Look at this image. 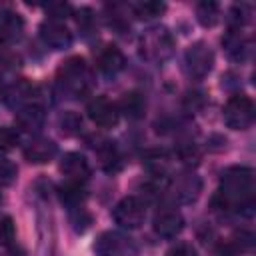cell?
Returning a JSON list of instances; mask_svg holds the SVG:
<instances>
[{
	"label": "cell",
	"mask_w": 256,
	"mask_h": 256,
	"mask_svg": "<svg viewBox=\"0 0 256 256\" xmlns=\"http://www.w3.org/2000/svg\"><path fill=\"white\" fill-rule=\"evenodd\" d=\"M254 170L248 166H230L220 174V188L214 204L224 210H244L254 204Z\"/></svg>",
	"instance_id": "cell-1"
},
{
	"label": "cell",
	"mask_w": 256,
	"mask_h": 256,
	"mask_svg": "<svg viewBox=\"0 0 256 256\" xmlns=\"http://www.w3.org/2000/svg\"><path fill=\"white\" fill-rule=\"evenodd\" d=\"M56 86L66 98H84L92 90V72L82 58H68L58 68Z\"/></svg>",
	"instance_id": "cell-2"
},
{
	"label": "cell",
	"mask_w": 256,
	"mask_h": 256,
	"mask_svg": "<svg viewBox=\"0 0 256 256\" xmlns=\"http://www.w3.org/2000/svg\"><path fill=\"white\" fill-rule=\"evenodd\" d=\"M140 52L146 60L150 62H164L172 56L174 52V38L172 34L162 28V26H154L150 30H146L140 38Z\"/></svg>",
	"instance_id": "cell-3"
},
{
	"label": "cell",
	"mask_w": 256,
	"mask_h": 256,
	"mask_svg": "<svg viewBox=\"0 0 256 256\" xmlns=\"http://www.w3.org/2000/svg\"><path fill=\"white\" fill-rule=\"evenodd\" d=\"M224 122L232 130H246L254 122V102L244 94L232 96L224 106Z\"/></svg>",
	"instance_id": "cell-4"
},
{
	"label": "cell",
	"mask_w": 256,
	"mask_h": 256,
	"mask_svg": "<svg viewBox=\"0 0 256 256\" xmlns=\"http://www.w3.org/2000/svg\"><path fill=\"white\" fill-rule=\"evenodd\" d=\"M212 66H214V54L210 46H206L204 42H196L184 52V68L190 78L202 80L204 76L210 74Z\"/></svg>",
	"instance_id": "cell-5"
},
{
	"label": "cell",
	"mask_w": 256,
	"mask_h": 256,
	"mask_svg": "<svg viewBox=\"0 0 256 256\" xmlns=\"http://www.w3.org/2000/svg\"><path fill=\"white\" fill-rule=\"evenodd\" d=\"M112 216H114V222H116L118 226L128 228V230H134V228H140V226L144 224L146 206H144V202H142L140 198H136V196H126V198H122V200L116 204Z\"/></svg>",
	"instance_id": "cell-6"
},
{
	"label": "cell",
	"mask_w": 256,
	"mask_h": 256,
	"mask_svg": "<svg viewBox=\"0 0 256 256\" xmlns=\"http://www.w3.org/2000/svg\"><path fill=\"white\" fill-rule=\"evenodd\" d=\"M96 256H128L134 252V244L128 236L120 232H102L94 242Z\"/></svg>",
	"instance_id": "cell-7"
},
{
	"label": "cell",
	"mask_w": 256,
	"mask_h": 256,
	"mask_svg": "<svg viewBox=\"0 0 256 256\" xmlns=\"http://www.w3.org/2000/svg\"><path fill=\"white\" fill-rule=\"evenodd\" d=\"M40 38L52 50H64L72 44V32L68 30V26L54 18L40 24Z\"/></svg>",
	"instance_id": "cell-8"
},
{
	"label": "cell",
	"mask_w": 256,
	"mask_h": 256,
	"mask_svg": "<svg viewBox=\"0 0 256 256\" xmlns=\"http://www.w3.org/2000/svg\"><path fill=\"white\" fill-rule=\"evenodd\" d=\"M90 120L96 124V126H102V128H112L118 124V118H120V112H118V106L112 104L108 98L104 96H96L88 102V108H86Z\"/></svg>",
	"instance_id": "cell-9"
},
{
	"label": "cell",
	"mask_w": 256,
	"mask_h": 256,
	"mask_svg": "<svg viewBox=\"0 0 256 256\" xmlns=\"http://www.w3.org/2000/svg\"><path fill=\"white\" fill-rule=\"evenodd\" d=\"M152 228L158 236L162 238H174L176 234L182 232L184 228V218L182 214L176 210V208H160L156 214H154V220H152Z\"/></svg>",
	"instance_id": "cell-10"
},
{
	"label": "cell",
	"mask_w": 256,
	"mask_h": 256,
	"mask_svg": "<svg viewBox=\"0 0 256 256\" xmlns=\"http://www.w3.org/2000/svg\"><path fill=\"white\" fill-rule=\"evenodd\" d=\"M60 170L62 174L68 178V182H78V184H84L90 176V166H88V160L78 154V152H68L62 156V162H60Z\"/></svg>",
	"instance_id": "cell-11"
},
{
	"label": "cell",
	"mask_w": 256,
	"mask_h": 256,
	"mask_svg": "<svg viewBox=\"0 0 256 256\" xmlns=\"http://www.w3.org/2000/svg\"><path fill=\"white\" fill-rule=\"evenodd\" d=\"M4 98H6V104H8L10 108L20 110V108H24V106H28V104L38 102V90H36V86H32L30 82L20 80V82L12 84V86L6 90Z\"/></svg>",
	"instance_id": "cell-12"
},
{
	"label": "cell",
	"mask_w": 256,
	"mask_h": 256,
	"mask_svg": "<svg viewBox=\"0 0 256 256\" xmlns=\"http://www.w3.org/2000/svg\"><path fill=\"white\" fill-rule=\"evenodd\" d=\"M58 152V146L48 140V138H32L28 140V144L24 146V158L32 164H44V162H50Z\"/></svg>",
	"instance_id": "cell-13"
},
{
	"label": "cell",
	"mask_w": 256,
	"mask_h": 256,
	"mask_svg": "<svg viewBox=\"0 0 256 256\" xmlns=\"http://www.w3.org/2000/svg\"><path fill=\"white\" fill-rule=\"evenodd\" d=\"M44 106L40 102H34V104H28L20 110H16V122L22 130L26 132H36L44 126Z\"/></svg>",
	"instance_id": "cell-14"
},
{
	"label": "cell",
	"mask_w": 256,
	"mask_h": 256,
	"mask_svg": "<svg viewBox=\"0 0 256 256\" xmlns=\"http://www.w3.org/2000/svg\"><path fill=\"white\" fill-rule=\"evenodd\" d=\"M124 64H126V58H124L122 50L112 44L106 46L98 56V68L104 76H116L118 72L124 70Z\"/></svg>",
	"instance_id": "cell-15"
},
{
	"label": "cell",
	"mask_w": 256,
	"mask_h": 256,
	"mask_svg": "<svg viewBox=\"0 0 256 256\" xmlns=\"http://www.w3.org/2000/svg\"><path fill=\"white\" fill-rule=\"evenodd\" d=\"M24 30V20L20 14L16 12H0V44H8L14 42L22 36Z\"/></svg>",
	"instance_id": "cell-16"
},
{
	"label": "cell",
	"mask_w": 256,
	"mask_h": 256,
	"mask_svg": "<svg viewBox=\"0 0 256 256\" xmlns=\"http://www.w3.org/2000/svg\"><path fill=\"white\" fill-rule=\"evenodd\" d=\"M58 196L62 200V204L72 210V208H78V206H84V200H86V188L84 184H78V182H66L58 188Z\"/></svg>",
	"instance_id": "cell-17"
},
{
	"label": "cell",
	"mask_w": 256,
	"mask_h": 256,
	"mask_svg": "<svg viewBox=\"0 0 256 256\" xmlns=\"http://www.w3.org/2000/svg\"><path fill=\"white\" fill-rule=\"evenodd\" d=\"M120 112L130 118V120H138L144 116L146 112V98L140 92H126L120 100Z\"/></svg>",
	"instance_id": "cell-18"
},
{
	"label": "cell",
	"mask_w": 256,
	"mask_h": 256,
	"mask_svg": "<svg viewBox=\"0 0 256 256\" xmlns=\"http://www.w3.org/2000/svg\"><path fill=\"white\" fill-rule=\"evenodd\" d=\"M200 188H202L200 180H198L194 174H186V176H182V178L176 182V186H174V196H176L180 202H194V200L198 198V194H200Z\"/></svg>",
	"instance_id": "cell-19"
},
{
	"label": "cell",
	"mask_w": 256,
	"mask_h": 256,
	"mask_svg": "<svg viewBox=\"0 0 256 256\" xmlns=\"http://www.w3.org/2000/svg\"><path fill=\"white\" fill-rule=\"evenodd\" d=\"M222 44H224L226 52H228L234 60H242V58H244V52L248 50V48H246V40H244L242 34H240V28H232V30L222 38Z\"/></svg>",
	"instance_id": "cell-20"
},
{
	"label": "cell",
	"mask_w": 256,
	"mask_h": 256,
	"mask_svg": "<svg viewBox=\"0 0 256 256\" xmlns=\"http://www.w3.org/2000/svg\"><path fill=\"white\" fill-rule=\"evenodd\" d=\"M196 16H198V22L202 24V26H206V28H210V26H214L216 22H218V18H220V8H218V4L216 2H200L198 6H196Z\"/></svg>",
	"instance_id": "cell-21"
},
{
	"label": "cell",
	"mask_w": 256,
	"mask_h": 256,
	"mask_svg": "<svg viewBox=\"0 0 256 256\" xmlns=\"http://www.w3.org/2000/svg\"><path fill=\"white\" fill-rule=\"evenodd\" d=\"M70 224H72V228H74L78 234H82V232H86V230L90 228V224H92V214H90L84 206L72 208V210H70Z\"/></svg>",
	"instance_id": "cell-22"
},
{
	"label": "cell",
	"mask_w": 256,
	"mask_h": 256,
	"mask_svg": "<svg viewBox=\"0 0 256 256\" xmlns=\"http://www.w3.org/2000/svg\"><path fill=\"white\" fill-rule=\"evenodd\" d=\"M164 10H166V4H162V2H140V4L134 6L136 16L142 18V20L156 18V16H160Z\"/></svg>",
	"instance_id": "cell-23"
},
{
	"label": "cell",
	"mask_w": 256,
	"mask_h": 256,
	"mask_svg": "<svg viewBox=\"0 0 256 256\" xmlns=\"http://www.w3.org/2000/svg\"><path fill=\"white\" fill-rule=\"evenodd\" d=\"M18 142H20L18 130L10 126H0V150H12L18 146Z\"/></svg>",
	"instance_id": "cell-24"
},
{
	"label": "cell",
	"mask_w": 256,
	"mask_h": 256,
	"mask_svg": "<svg viewBox=\"0 0 256 256\" xmlns=\"http://www.w3.org/2000/svg\"><path fill=\"white\" fill-rule=\"evenodd\" d=\"M60 128L64 134H76L82 128V120L76 112H64L60 116Z\"/></svg>",
	"instance_id": "cell-25"
},
{
	"label": "cell",
	"mask_w": 256,
	"mask_h": 256,
	"mask_svg": "<svg viewBox=\"0 0 256 256\" xmlns=\"http://www.w3.org/2000/svg\"><path fill=\"white\" fill-rule=\"evenodd\" d=\"M18 176V168L6 160V158H0V186H10Z\"/></svg>",
	"instance_id": "cell-26"
},
{
	"label": "cell",
	"mask_w": 256,
	"mask_h": 256,
	"mask_svg": "<svg viewBox=\"0 0 256 256\" xmlns=\"http://www.w3.org/2000/svg\"><path fill=\"white\" fill-rule=\"evenodd\" d=\"M16 236V230H14V222L10 216H2L0 218V246H8L12 244Z\"/></svg>",
	"instance_id": "cell-27"
},
{
	"label": "cell",
	"mask_w": 256,
	"mask_h": 256,
	"mask_svg": "<svg viewBox=\"0 0 256 256\" xmlns=\"http://www.w3.org/2000/svg\"><path fill=\"white\" fill-rule=\"evenodd\" d=\"M166 256H198V252H196V248H194L192 244H188V242H178V244H174V246L166 252Z\"/></svg>",
	"instance_id": "cell-28"
},
{
	"label": "cell",
	"mask_w": 256,
	"mask_h": 256,
	"mask_svg": "<svg viewBox=\"0 0 256 256\" xmlns=\"http://www.w3.org/2000/svg\"><path fill=\"white\" fill-rule=\"evenodd\" d=\"M46 10L54 16V20H58V18H64V16H68L70 12H72V8H70V4H50V6H46Z\"/></svg>",
	"instance_id": "cell-29"
},
{
	"label": "cell",
	"mask_w": 256,
	"mask_h": 256,
	"mask_svg": "<svg viewBox=\"0 0 256 256\" xmlns=\"http://www.w3.org/2000/svg\"><path fill=\"white\" fill-rule=\"evenodd\" d=\"M232 20L236 22V26L240 28L242 24L248 22V8L246 6H234L232 8Z\"/></svg>",
	"instance_id": "cell-30"
},
{
	"label": "cell",
	"mask_w": 256,
	"mask_h": 256,
	"mask_svg": "<svg viewBox=\"0 0 256 256\" xmlns=\"http://www.w3.org/2000/svg\"><path fill=\"white\" fill-rule=\"evenodd\" d=\"M92 22H94V18H92V12H90L88 8L80 10V14H78V26H80L82 30L90 32V30H92Z\"/></svg>",
	"instance_id": "cell-31"
}]
</instances>
